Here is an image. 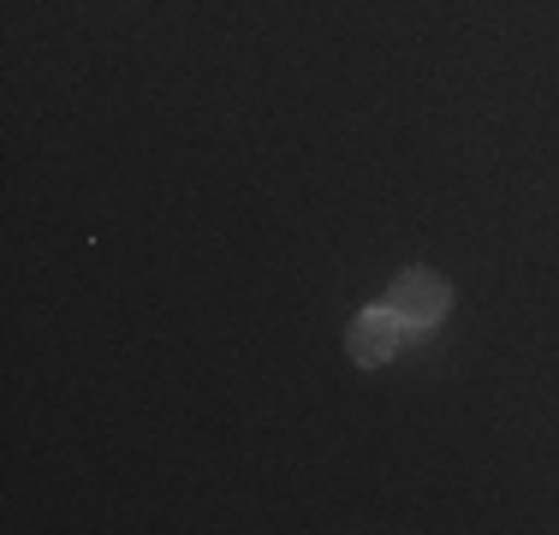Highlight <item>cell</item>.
Listing matches in <instances>:
<instances>
[{
    "label": "cell",
    "mask_w": 559,
    "mask_h": 535,
    "mask_svg": "<svg viewBox=\"0 0 559 535\" xmlns=\"http://www.w3.org/2000/svg\"><path fill=\"white\" fill-rule=\"evenodd\" d=\"M388 304L411 321V328L423 333V328H435V321L452 310V286H447L441 274H429V268H405V274L393 280Z\"/></svg>",
    "instance_id": "6da1fadb"
},
{
    "label": "cell",
    "mask_w": 559,
    "mask_h": 535,
    "mask_svg": "<svg viewBox=\"0 0 559 535\" xmlns=\"http://www.w3.org/2000/svg\"><path fill=\"white\" fill-rule=\"evenodd\" d=\"M411 321L393 310V304H376V310H364L352 321V364H364V369H376V364H388V357L399 352V345L411 340Z\"/></svg>",
    "instance_id": "7a4b0ae2"
}]
</instances>
